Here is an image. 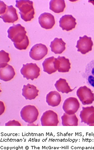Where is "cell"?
<instances>
[{"label": "cell", "instance_id": "cell-1", "mask_svg": "<svg viewBox=\"0 0 94 150\" xmlns=\"http://www.w3.org/2000/svg\"><path fill=\"white\" fill-rule=\"evenodd\" d=\"M8 37L14 42L15 47L19 50H25L29 46V40L25 29L20 24L13 25L8 30Z\"/></svg>", "mask_w": 94, "mask_h": 150}, {"label": "cell", "instance_id": "cell-2", "mask_svg": "<svg viewBox=\"0 0 94 150\" xmlns=\"http://www.w3.org/2000/svg\"><path fill=\"white\" fill-rule=\"evenodd\" d=\"M16 7L19 9L21 18L25 22L31 21L34 18L35 11L32 1L29 0L16 1Z\"/></svg>", "mask_w": 94, "mask_h": 150}, {"label": "cell", "instance_id": "cell-3", "mask_svg": "<svg viewBox=\"0 0 94 150\" xmlns=\"http://www.w3.org/2000/svg\"><path fill=\"white\" fill-rule=\"evenodd\" d=\"M20 114L23 120L26 122L32 124L38 119L39 112L35 106L29 105L24 106L21 110Z\"/></svg>", "mask_w": 94, "mask_h": 150}, {"label": "cell", "instance_id": "cell-4", "mask_svg": "<svg viewBox=\"0 0 94 150\" xmlns=\"http://www.w3.org/2000/svg\"><path fill=\"white\" fill-rule=\"evenodd\" d=\"M40 68L35 63H27L23 64L21 69V73L24 78L32 81L37 79L39 76Z\"/></svg>", "mask_w": 94, "mask_h": 150}, {"label": "cell", "instance_id": "cell-5", "mask_svg": "<svg viewBox=\"0 0 94 150\" xmlns=\"http://www.w3.org/2000/svg\"><path fill=\"white\" fill-rule=\"evenodd\" d=\"M76 94L84 105L91 104L94 101V94L86 86L80 87L77 91Z\"/></svg>", "mask_w": 94, "mask_h": 150}, {"label": "cell", "instance_id": "cell-6", "mask_svg": "<svg viewBox=\"0 0 94 150\" xmlns=\"http://www.w3.org/2000/svg\"><path fill=\"white\" fill-rule=\"evenodd\" d=\"M48 49L46 46L42 43L36 44L33 46L29 52V56L33 60H42L46 56Z\"/></svg>", "mask_w": 94, "mask_h": 150}, {"label": "cell", "instance_id": "cell-7", "mask_svg": "<svg viewBox=\"0 0 94 150\" xmlns=\"http://www.w3.org/2000/svg\"><path fill=\"white\" fill-rule=\"evenodd\" d=\"M93 42L91 37L85 35L83 37H79V40L77 41L76 47L78 52H81L82 54H86L92 51Z\"/></svg>", "mask_w": 94, "mask_h": 150}, {"label": "cell", "instance_id": "cell-8", "mask_svg": "<svg viewBox=\"0 0 94 150\" xmlns=\"http://www.w3.org/2000/svg\"><path fill=\"white\" fill-rule=\"evenodd\" d=\"M41 121L42 126H57L59 123L58 114L51 110H47L43 113Z\"/></svg>", "mask_w": 94, "mask_h": 150}, {"label": "cell", "instance_id": "cell-9", "mask_svg": "<svg viewBox=\"0 0 94 150\" xmlns=\"http://www.w3.org/2000/svg\"><path fill=\"white\" fill-rule=\"evenodd\" d=\"M80 106L79 103L76 98L69 97L65 101L62 108L65 113L69 115H73L77 112Z\"/></svg>", "mask_w": 94, "mask_h": 150}, {"label": "cell", "instance_id": "cell-10", "mask_svg": "<svg viewBox=\"0 0 94 150\" xmlns=\"http://www.w3.org/2000/svg\"><path fill=\"white\" fill-rule=\"evenodd\" d=\"M39 22L41 26L46 30L52 29L55 23V17L53 15L47 12L42 13L39 16Z\"/></svg>", "mask_w": 94, "mask_h": 150}, {"label": "cell", "instance_id": "cell-11", "mask_svg": "<svg viewBox=\"0 0 94 150\" xmlns=\"http://www.w3.org/2000/svg\"><path fill=\"white\" fill-rule=\"evenodd\" d=\"M76 24V19L71 15H64L59 20V26L63 30L67 31L74 29Z\"/></svg>", "mask_w": 94, "mask_h": 150}, {"label": "cell", "instance_id": "cell-12", "mask_svg": "<svg viewBox=\"0 0 94 150\" xmlns=\"http://www.w3.org/2000/svg\"><path fill=\"white\" fill-rule=\"evenodd\" d=\"M1 18L5 23H14L18 19L17 10L12 5L7 6L4 13L1 15Z\"/></svg>", "mask_w": 94, "mask_h": 150}, {"label": "cell", "instance_id": "cell-13", "mask_svg": "<svg viewBox=\"0 0 94 150\" xmlns=\"http://www.w3.org/2000/svg\"><path fill=\"white\" fill-rule=\"evenodd\" d=\"M42 66L45 72L49 74L54 73L58 69L57 59L53 56L47 58L42 63Z\"/></svg>", "mask_w": 94, "mask_h": 150}, {"label": "cell", "instance_id": "cell-14", "mask_svg": "<svg viewBox=\"0 0 94 150\" xmlns=\"http://www.w3.org/2000/svg\"><path fill=\"white\" fill-rule=\"evenodd\" d=\"M82 75L86 79L87 83L94 88V60L87 64L85 72Z\"/></svg>", "mask_w": 94, "mask_h": 150}, {"label": "cell", "instance_id": "cell-15", "mask_svg": "<svg viewBox=\"0 0 94 150\" xmlns=\"http://www.w3.org/2000/svg\"><path fill=\"white\" fill-rule=\"evenodd\" d=\"M39 90L35 86L30 84L24 85L22 95L26 100H33L39 95Z\"/></svg>", "mask_w": 94, "mask_h": 150}, {"label": "cell", "instance_id": "cell-16", "mask_svg": "<svg viewBox=\"0 0 94 150\" xmlns=\"http://www.w3.org/2000/svg\"><path fill=\"white\" fill-rule=\"evenodd\" d=\"M15 75L14 68L8 64L7 66L0 68V79L4 81H8L12 80Z\"/></svg>", "mask_w": 94, "mask_h": 150}, {"label": "cell", "instance_id": "cell-17", "mask_svg": "<svg viewBox=\"0 0 94 150\" xmlns=\"http://www.w3.org/2000/svg\"><path fill=\"white\" fill-rule=\"evenodd\" d=\"M66 43L62 38H55L51 42L50 47L52 52L56 54H62L65 50Z\"/></svg>", "mask_w": 94, "mask_h": 150}, {"label": "cell", "instance_id": "cell-18", "mask_svg": "<svg viewBox=\"0 0 94 150\" xmlns=\"http://www.w3.org/2000/svg\"><path fill=\"white\" fill-rule=\"evenodd\" d=\"M46 101L48 105L55 107L59 105L61 101L62 97L60 93L58 91H51L47 95Z\"/></svg>", "mask_w": 94, "mask_h": 150}, {"label": "cell", "instance_id": "cell-19", "mask_svg": "<svg viewBox=\"0 0 94 150\" xmlns=\"http://www.w3.org/2000/svg\"><path fill=\"white\" fill-rule=\"evenodd\" d=\"M57 59L58 69V71L60 73L68 72L71 69V63L70 60L65 57L58 56Z\"/></svg>", "mask_w": 94, "mask_h": 150}, {"label": "cell", "instance_id": "cell-20", "mask_svg": "<svg viewBox=\"0 0 94 150\" xmlns=\"http://www.w3.org/2000/svg\"><path fill=\"white\" fill-rule=\"evenodd\" d=\"M62 125L63 126H77L79 119L75 114L69 115L64 113L62 117Z\"/></svg>", "mask_w": 94, "mask_h": 150}, {"label": "cell", "instance_id": "cell-21", "mask_svg": "<svg viewBox=\"0 0 94 150\" xmlns=\"http://www.w3.org/2000/svg\"><path fill=\"white\" fill-rule=\"evenodd\" d=\"M49 5L50 9L56 13L63 12L66 6L64 0H51L50 2Z\"/></svg>", "mask_w": 94, "mask_h": 150}, {"label": "cell", "instance_id": "cell-22", "mask_svg": "<svg viewBox=\"0 0 94 150\" xmlns=\"http://www.w3.org/2000/svg\"><path fill=\"white\" fill-rule=\"evenodd\" d=\"M55 86L58 91L62 92V93L68 94L74 90V89H71L65 79L62 78L59 79L56 82Z\"/></svg>", "mask_w": 94, "mask_h": 150}, {"label": "cell", "instance_id": "cell-23", "mask_svg": "<svg viewBox=\"0 0 94 150\" xmlns=\"http://www.w3.org/2000/svg\"><path fill=\"white\" fill-rule=\"evenodd\" d=\"M94 112L93 106H88L82 107V110L80 112V117L81 119V122L86 124L88 118L91 114Z\"/></svg>", "mask_w": 94, "mask_h": 150}, {"label": "cell", "instance_id": "cell-24", "mask_svg": "<svg viewBox=\"0 0 94 150\" xmlns=\"http://www.w3.org/2000/svg\"><path fill=\"white\" fill-rule=\"evenodd\" d=\"M10 60L9 54L4 50H1L0 51V68H2L7 66Z\"/></svg>", "mask_w": 94, "mask_h": 150}, {"label": "cell", "instance_id": "cell-25", "mask_svg": "<svg viewBox=\"0 0 94 150\" xmlns=\"http://www.w3.org/2000/svg\"><path fill=\"white\" fill-rule=\"evenodd\" d=\"M6 126H21V124L19 122L15 120L9 121L5 123Z\"/></svg>", "mask_w": 94, "mask_h": 150}, {"label": "cell", "instance_id": "cell-26", "mask_svg": "<svg viewBox=\"0 0 94 150\" xmlns=\"http://www.w3.org/2000/svg\"><path fill=\"white\" fill-rule=\"evenodd\" d=\"M86 124L89 126H94V112L91 114L88 118Z\"/></svg>", "mask_w": 94, "mask_h": 150}, {"label": "cell", "instance_id": "cell-27", "mask_svg": "<svg viewBox=\"0 0 94 150\" xmlns=\"http://www.w3.org/2000/svg\"><path fill=\"white\" fill-rule=\"evenodd\" d=\"M7 5L5 4L4 2L0 1V14L1 15L5 12L6 8H7Z\"/></svg>", "mask_w": 94, "mask_h": 150}, {"label": "cell", "instance_id": "cell-28", "mask_svg": "<svg viewBox=\"0 0 94 150\" xmlns=\"http://www.w3.org/2000/svg\"><path fill=\"white\" fill-rule=\"evenodd\" d=\"M89 1V2L92 3H93L94 5V1Z\"/></svg>", "mask_w": 94, "mask_h": 150}]
</instances>
